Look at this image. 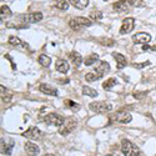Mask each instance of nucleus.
<instances>
[{
	"instance_id": "37",
	"label": "nucleus",
	"mask_w": 156,
	"mask_h": 156,
	"mask_svg": "<svg viewBox=\"0 0 156 156\" xmlns=\"http://www.w3.org/2000/svg\"><path fill=\"white\" fill-rule=\"evenodd\" d=\"M105 2H108V0H105Z\"/></svg>"
},
{
	"instance_id": "35",
	"label": "nucleus",
	"mask_w": 156,
	"mask_h": 156,
	"mask_svg": "<svg viewBox=\"0 0 156 156\" xmlns=\"http://www.w3.org/2000/svg\"><path fill=\"white\" fill-rule=\"evenodd\" d=\"M44 156H55V155H53V154H46V155H44Z\"/></svg>"
},
{
	"instance_id": "13",
	"label": "nucleus",
	"mask_w": 156,
	"mask_h": 156,
	"mask_svg": "<svg viewBox=\"0 0 156 156\" xmlns=\"http://www.w3.org/2000/svg\"><path fill=\"white\" fill-rule=\"evenodd\" d=\"M24 147H25V152H27L29 156H36V155H39V152H40L39 146L36 144H34L33 141H28L27 144L24 145Z\"/></svg>"
},
{
	"instance_id": "10",
	"label": "nucleus",
	"mask_w": 156,
	"mask_h": 156,
	"mask_svg": "<svg viewBox=\"0 0 156 156\" xmlns=\"http://www.w3.org/2000/svg\"><path fill=\"white\" fill-rule=\"evenodd\" d=\"M151 40V35L147 33H137L133 36V41L135 44H141V45H145L147 43H150Z\"/></svg>"
},
{
	"instance_id": "28",
	"label": "nucleus",
	"mask_w": 156,
	"mask_h": 156,
	"mask_svg": "<svg viewBox=\"0 0 156 156\" xmlns=\"http://www.w3.org/2000/svg\"><path fill=\"white\" fill-rule=\"evenodd\" d=\"M85 80H86L87 83H93V81L99 80V76L96 75V73H87V74L85 75Z\"/></svg>"
},
{
	"instance_id": "26",
	"label": "nucleus",
	"mask_w": 156,
	"mask_h": 156,
	"mask_svg": "<svg viewBox=\"0 0 156 156\" xmlns=\"http://www.w3.org/2000/svg\"><path fill=\"white\" fill-rule=\"evenodd\" d=\"M54 6L56 9H60V10H66L69 8V3L66 2V0H55Z\"/></svg>"
},
{
	"instance_id": "3",
	"label": "nucleus",
	"mask_w": 156,
	"mask_h": 156,
	"mask_svg": "<svg viewBox=\"0 0 156 156\" xmlns=\"http://www.w3.org/2000/svg\"><path fill=\"white\" fill-rule=\"evenodd\" d=\"M77 126V121L75 118H68V119H65L64 124L60 126L59 129V134L62 135V136H66L69 135L73 130H75Z\"/></svg>"
},
{
	"instance_id": "16",
	"label": "nucleus",
	"mask_w": 156,
	"mask_h": 156,
	"mask_svg": "<svg viewBox=\"0 0 156 156\" xmlns=\"http://www.w3.org/2000/svg\"><path fill=\"white\" fill-rule=\"evenodd\" d=\"M39 89H40V91L46 94V95H53V96H56L58 95V90L54 89L51 85L49 84H41L40 86H39Z\"/></svg>"
},
{
	"instance_id": "25",
	"label": "nucleus",
	"mask_w": 156,
	"mask_h": 156,
	"mask_svg": "<svg viewBox=\"0 0 156 156\" xmlns=\"http://www.w3.org/2000/svg\"><path fill=\"white\" fill-rule=\"evenodd\" d=\"M116 84H118V80H116L115 77H110V79H108L106 81L102 83V87L105 89V90H110V89H112V86H115Z\"/></svg>"
},
{
	"instance_id": "9",
	"label": "nucleus",
	"mask_w": 156,
	"mask_h": 156,
	"mask_svg": "<svg viewBox=\"0 0 156 156\" xmlns=\"http://www.w3.org/2000/svg\"><path fill=\"white\" fill-rule=\"evenodd\" d=\"M41 131L40 129H37L36 126H33V127H29L27 131L23 133V136L27 137V139H30V140H40L41 139Z\"/></svg>"
},
{
	"instance_id": "7",
	"label": "nucleus",
	"mask_w": 156,
	"mask_h": 156,
	"mask_svg": "<svg viewBox=\"0 0 156 156\" xmlns=\"http://www.w3.org/2000/svg\"><path fill=\"white\" fill-rule=\"evenodd\" d=\"M134 5V2L133 0H119L114 4V10L119 11V12H126L131 9V6Z\"/></svg>"
},
{
	"instance_id": "36",
	"label": "nucleus",
	"mask_w": 156,
	"mask_h": 156,
	"mask_svg": "<svg viewBox=\"0 0 156 156\" xmlns=\"http://www.w3.org/2000/svg\"><path fill=\"white\" fill-rule=\"evenodd\" d=\"M106 156H112V155H106Z\"/></svg>"
},
{
	"instance_id": "30",
	"label": "nucleus",
	"mask_w": 156,
	"mask_h": 156,
	"mask_svg": "<svg viewBox=\"0 0 156 156\" xmlns=\"http://www.w3.org/2000/svg\"><path fill=\"white\" fill-rule=\"evenodd\" d=\"M90 18L94 20H100V19H102V12L101 11H91L90 12Z\"/></svg>"
},
{
	"instance_id": "5",
	"label": "nucleus",
	"mask_w": 156,
	"mask_h": 156,
	"mask_svg": "<svg viewBox=\"0 0 156 156\" xmlns=\"http://www.w3.org/2000/svg\"><path fill=\"white\" fill-rule=\"evenodd\" d=\"M133 120V116L130 115L129 112L126 111H116L111 118H110V121L111 122H119V124H129L130 121Z\"/></svg>"
},
{
	"instance_id": "14",
	"label": "nucleus",
	"mask_w": 156,
	"mask_h": 156,
	"mask_svg": "<svg viewBox=\"0 0 156 156\" xmlns=\"http://www.w3.org/2000/svg\"><path fill=\"white\" fill-rule=\"evenodd\" d=\"M112 56L115 58V60H116V64H118V69L119 70H121V69H124L126 65H127V60H126V58L122 55V54H119V53H112Z\"/></svg>"
},
{
	"instance_id": "29",
	"label": "nucleus",
	"mask_w": 156,
	"mask_h": 156,
	"mask_svg": "<svg viewBox=\"0 0 156 156\" xmlns=\"http://www.w3.org/2000/svg\"><path fill=\"white\" fill-rule=\"evenodd\" d=\"M65 105H66L68 108H70L71 110H74V111H77L80 109V105L79 104H75L74 101H71V100H66L65 101Z\"/></svg>"
},
{
	"instance_id": "2",
	"label": "nucleus",
	"mask_w": 156,
	"mask_h": 156,
	"mask_svg": "<svg viewBox=\"0 0 156 156\" xmlns=\"http://www.w3.org/2000/svg\"><path fill=\"white\" fill-rule=\"evenodd\" d=\"M90 110L94 111V112H99V114H105L112 110V105L110 102L106 101H94L89 105Z\"/></svg>"
},
{
	"instance_id": "31",
	"label": "nucleus",
	"mask_w": 156,
	"mask_h": 156,
	"mask_svg": "<svg viewBox=\"0 0 156 156\" xmlns=\"http://www.w3.org/2000/svg\"><path fill=\"white\" fill-rule=\"evenodd\" d=\"M100 43H101L102 45H108V46H112V45L115 44L114 40H111V39H108V37H104L102 40H100Z\"/></svg>"
},
{
	"instance_id": "34",
	"label": "nucleus",
	"mask_w": 156,
	"mask_h": 156,
	"mask_svg": "<svg viewBox=\"0 0 156 156\" xmlns=\"http://www.w3.org/2000/svg\"><path fill=\"white\" fill-rule=\"evenodd\" d=\"M145 94H146V93H134V96H135L136 99H141Z\"/></svg>"
},
{
	"instance_id": "15",
	"label": "nucleus",
	"mask_w": 156,
	"mask_h": 156,
	"mask_svg": "<svg viewBox=\"0 0 156 156\" xmlns=\"http://www.w3.org/2000/svg\"><path fill=\"white\" fill-rule=\"evenodd\" d=\"M55 68L59 73L61 74H66L69 71V64L66 60H62V59H59L56 60V64H55Z\"/></svg>"
},
{
	"instance_id": "20",
	"label": "nucleus",
	"mask_w": 156,
	"mask_h": 156,
	"mask_svg": "<svg viewBox=\"0 0 156 156\" xmlns=\"http://www.w3.org/2000/svg\"><path fill=\"white\" fill-rule=\"evenodd\" d=\"M69 2L73 6H75L79 10H83L89 5V0H69Z\"/></svg>"
},
{
	"instance_id": "17",
	"label": "nucleus",
	"mask_w": 156,
	"mask_h": 156,
	"mask_svg": "<svg viewBox=\"0 0 156 156\" xmlns=\"http://www.w3.org/2000/svg\"><path fill=\"white\" fill-rule=\"evenodd\" d=\"M43 19V14L41 12H33V14H28V15H24V19L25 21L28 23H37Z\"/></svg>"
},
{
	"instance_id": "19",
	"label": "nucleus",
	"mask_w": 156,
	"mask_h": 156,
	"mask_svg": "<svg viewBox=\"0 0 156 156\" xmlns=\"http://www.w3.org/2000/svg\"><path fill=\"white\" fill-rule=\"evenodd\" d=\"M69 56H70V59H71V61H73V64L75 65V66L77 68V66H80L81 65V62H83V56L77 53V51H71V53L69 54Z\"/></svg>"
},
{
	"instance_id": "23",
	"label": "nucleus",
	"mask_w": 156,
	"mask_h": 156,
	"mask_svg": "<svg viewBox=\"0 0 156 156\" xmlns=\"http://www.w3.org/2000/svg\"><path fill=\"white\" fill-rule=\"evenodd\" d=\"M98 60H99V55L98 54H91V55H89L87 58L84 59V64L86 65V66H90V65L95 64Z\"/></svg>"
},
{
	"instance_id": "12",
	"label": "nucleus",
	"mask_w": 156,
	"mask_h": 156,
	"mask_svg": "<svg viewBox=\"0 0 156 156\" xmlns=\"http://www.w3.org/2000/svg\"><path fill=\"white\" fill-rule=\"evenodd\" d=\"M12 147H14V140L11 139H3L2 140V152L5 155H10L12 151Z\"/></svg>"
},
{
	"instance_id": "21",
	"label": "nucleus",
	"mask_w": 156,
	"mask_h": 156,
	"mask_svg": "<svg viewBox=\"0 0 156 156\" xmlns=\"http://www.w3.org/2000/svg\"><path fill=\"white\" fill-rule=\"evenodd\" d=\"M37 61H39V64H40L41 66H44V68L50 66V64H51V59H50L48 55H44V54H41L40 56L37 58Z\"/></svg>"
},
{
	"instance_id": "11",
	"label": "nucleus",
	"mask_w": 156,
	"mask_h": 156,
	"mask_svg": "<svg viewBox=\"0 0 156 156\" xmlns=\"http://www.w3.org/2000/svg\"><path fill=\"white\" fill-rule=\"evenodd\" d=\"M109 71H110V65H109L108 61H101V62L99 64V66L95 69V73H96V75L99 76V79H101L102 76H105Z\"/></svg>"
},
{
	"instance_id": "24",
	"label": "nucleus",
	"mask_w": 156,
	"mask_h": 156,
	"mask_svg": "<svg viewBox=\"0 0 156 156\" xmlns=\"http://www.w3.org/2000/svg\"><path fill=\"white\" fill-rule=\"evenodd\" d=\"M11 98H12V93L9 91L6 87H4V86L2 85V99H3L5 102H9V101L11 100Z\"/></svg>"
},
{
	"instance_id": "22",
	"label": "nucleus",
	"mask_w": 156,
	"mask_h": 156,
	"mask_svg": "<svg viewBox=\"0 0 156 156\" xmlns=\"http://www.w3.org/2000/svg\"><path fill=\"white\" fill-rule=\"evenodd\" d=\"M81 91H83V95H86V96H90V98H96L98 96V91H96V90L89 87V86H83Z\"/></svg>"
},
{
	"instance_id": "27",
	"label": "nucleus",
	"mask_w": 156,
	"mask_h": 156,
	"mask_svg": "<svg viewBox=\"0 0 156 156\" xmlns=\"http://www.w3.org/2000/svg\"><path fill=\"white\" fill-rule=\"evenodd\" d=\"M2 11H0V18L2 19H6V18H9V16H11V10L9 9V6H6V5H2Z\"/></svg>"
},
{
	"instance_id": "1",
	"label": "nucleus",
	"mask_w": 156,
	"mask_h": 156,
	"mask_svg": "<svg viewBox=\"0 0 156 156\" xmlns=\"http://www.w3.org/2000/svg\"><path fill=\"white\" fill-rule=\"evenodd\" d=\"M121 151L125 156H139L141 154L140 149L135 144H133L130 140H126V139L121 141Z\"/></svg>"
},
{
	"instance_id": "8",
	"label": "nucleus",
	"mask_w": 156,
	"mask_h": 156,
	"mask_svg": "<svg viewBox=\"0 0 156 156\" xmlns=\"http://www.w3.org/2000/svg\"><path fill=\"white\" fill-rule=\"evenodd\" d=\"M134 27H135V19L134 18H126V19H124L122 24H121V28H120V34L125 35V34L131 33Z\"/></svg>"
},
{
	"instance_id": "32",
	"label": "nucleus",
	"mask_w": 156,
	"mask_h": 156,
	"mask_svg": "<svg viewBox=\"0 0 156 156\" xmlns=\"http://www.w3.org/2000/svg\"><path fill=\"white\" fill-rule=\"evenodd\" d=\"M147 65H150V61H146V62H142V64H133V66L135 69H142V68H145L147 66Z\"/></svg>"
},
{
	"instance_id": "33",
	"label": "nucleus",
	"mask_w": 156,
	"mask_h": 156,
	"mask_svg": "<svg viewBox=\"0 0 156 156\" xmlns=\"http://www.w3.org/2000/svg\"><path fill=\"white\" fill-rule=\"evenodd\" d=\"M58 83L59 84H69L70 83V79H68V77H64V79H59Z\"/></svg>"
},
{
	"instance_id": "6",
	"label": "nucleus",
	"mask_w": 156,
	"mask_h": 156,
	"mask_svg": "<svg viewBox=\"0 0 156 156\" xmlns=\"http://www.w3.org/2000/svg\"><path fill=\"white\" fill-rule=\"evenodd\" d=\"M44 121L48 124V125H53V126H61L65 121V119H62V116H60L59 114H55V112H51V114H48L45 118H44Z\"/></svg>"
},
{
	"instance_id": "18",
	"label": "nucleus",
	"mask_w": 156,
	"mask_h": 156,
	"mask_svg": "<svg viewBox=\"0 0 156 156\" xmlns=\"http://www.w3.org/2000/svg\"><path fill=\"white\" fill-rule=\"evenodd\" d=\"M9 44L10 45H12V46H20V48H25V49H30L29 48V45L27 44V43H24V41H21L19 37H16V36H10L9 37Z\"/></svg>"
},
{
	"instance_id": "4",
	"label": "nucleus",
	"mask_w": 156,
	"mask_h": 156,
	"mask_svg": "<svg viewBox=\"0 0 156 156\" xmlns=\"http://www.w3.org/2000/svg\"><path fill=\"white\" fill-rule=\"evenodd\" d=\"M69 25L74 30H80L83 28L90 27V25H91V20L87 19V18H84V16H76L69 21Z\"/></svg>"
}]
</instances>
